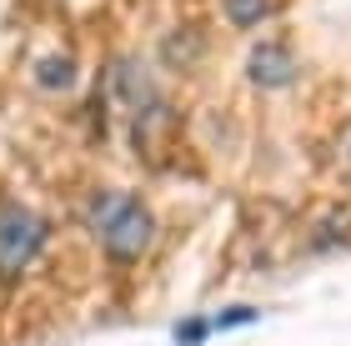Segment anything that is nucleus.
I'll return each mask as SVG.
<instances>
[{
  "label": "nucleus",
  "instance_id": "f257e3e1",
  "mask_svg": "<svg viewBox=\"0 0 351 346\" xmlns=\"http://www.w3.org/2000/svg\"><path fill=\"white\" fill-rule=\"evenodd\" d=\"M86 226L95 236V246L106 251L110 266H141L151 256L156 241V216L136 191H121V186H101V191L86 196Z\"/></svg>",
  "mask_w": 351,
  "mask_h": 346
},
{
  "label": "nucleus",
  "instance_id": "f03ea898",
  "mask_svg": "<svg viewBox=\"0 0 351 346\" xmlns=\"http://www.w3.org/2000/svg\"><path fill=\"white\" fill-rule=\"evenodd\" d=\"M45 251V216L25 201L0 196V286H15Z\"/></svg>",
  "mask_w": 351,
  "mask_h": 346
},
{
  "label": "nucleus",
  "instance_id": "7ed1b4c3",
  "mask_svg": "<svg viewBox=\"0 0 351 346\" xmlns=\"http://www.w3.org/2000/svg\"><path fill=\"white\" fill-rule=\"evenodd\" d=\"M246 75H251L261 90H281V86L296 75V60H291L286 45H256V51L246 55Z\"/></svg>",
  "mask_w": 351,
  "mask_h": 346
},
{
  "label": "nucleus",
  "instance_id": "20e7f679",
  "mask_svg": "<svg viewBox=\"0 0 351 346\" xmlns=\"http://www.w3.org/2000/svg\"><path fill=\"white\" fill-rule=\"evenodd\" d=\"M206 51V36H201V25H181V30H171V36L161 40V55H166V66H191Z\"/></svg>",
  "mask_w": 351,
  "mask_h": 346
},
{
  "label": "nucleus",
  "instance_id": "39448f33",
  "mask_svg": "<svg viewBox=\"0 0 351 346\" xmlns=\"http://www.w3.org/2000/svg\"><path fill=\"white\" fill-rule=\"evenodd\" d=\"M271 5H276V0H226V21L231 25H256V21L271 15Z\"/></svg>",
  "mask_w": 351,
  "mask_h": 346
},
{
  "label": "nucleus",
  "instance_id": "423d86ee",
  "mask_svg": "<svg viewBox=\"0 0 351 346\" xmlns=\"http://www.w3.org/2000/svg\"><path fill=\"white\" fill-rule=\"evenodd\" d=\"M71 75H75V66H71V55H51V60H40V66H36V81L40 86H66L71 81Z\"/></svg>",
  "mask_w": 351,
  "mask_h": 346
},
{
  "label": "nucleus",
  "instance_id": "0eeeda50",
  "mask_svg": "<svg viewBox=\"0 0 351 346\" xmlns=\"http://www.w3.org/2000/svg\"><path fill=\"white\" fill-rule=\"evenodd\" d=\"M206 332H211V321H181V326H176V341L196 346V341H206Z\"/></svg>",
  "mask_w": 351,
  "mask_h": 346
}]
</instances>
